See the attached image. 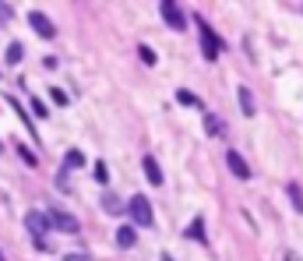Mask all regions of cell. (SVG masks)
Returning a JSON list of instances; mask_svg holds the SVG:
<instances>
[{
  "instance_id": "1",
  "label": "cell",
  "mask_w": 303,
  "mask_h": 261,
  "mask_svg": "<svg viewBox=\"0 0 303 261\" xmlns=\"http://www.w3.org/2000/svg\"><path fill=\"white\" fill-rule=\"evenodd\" d=\"M127 215H131V222H134V226H152V222H155L152 201H148L145 194H134V198L127 201Z\"/></svg>"
},
{
  "instance_id": "2",
  "label": "cell",
  "mask_w": 303,
  "mask_h": 261,
  "mask_svg": "<svg viewBox=\"0 0 303 261\" xmlns=\"http://www.w3.org/2000/svg\"><path fill=\"white\" fill-rule=\"evenodd\" d=\"M194 21H198V32H201V53H205V60H219V53H222L219 35L208 28V21H205V18H194Z\"/></svg>"
},
{
  "instance_id": "3",
  "label": "cell",
  "mask_w": 303,
  "mask_h": 261,
  "mask_svg": "<svg viewBox=\"0 0 303 261\" xmlns=\"http://www.w3.org/2000/svg\"><path fill=\"white\" fill-rule=\"evenodd\" d=\"M25 226H28V233H32L35 240H46L50 215H46V212H39V208H32V212H25Z\"/></svg>"
},
{
  "instance_id": "4",
  "label": "cell",
  "mask_w": 303,
  "mask_h": 261,
  "mask_svg": "<svg viewBox=\"0 0 303 261\" xmlns=\"http://www.w3.org/2000/svg\"><path fill=\"white\" fill-rule=\"evenodd\" d=\"M28 25H32L35 35H43V39H53V35H57V25H53L50 14H43V11H32V14H28Z\"/></svg>"
},
{
  "instance_id": "5",
  "label": "cell",
  "mask_w": 303,
  "mask_h": 261,
  "mask_svg": "<svg viewBox=\"0 0 303 261\" xmlns=\"http://www.w3.org/2000/svg\"><path fill=\"white\" fill-rule=\"evenodd\" d=\"M159 11H162V18H166V25H169V28L183 32V25H187V14H183V11L173 4V0H162V7H159Z\"/></svg>"
},
{
  "instance_id": "6",
  "label": "cell",
  "mask_w": 303,
  "mask_h": 261,
  "mask_svg": "<svg viewBox=\"0 0 303 261\" xmlns=\"http://www.w3.org/2000/svg\"><path fill=\"white\" fill-rule=\"evenodd\" d=\"M226 166H229V173H233V176L250 180V166H247V159L236 152V148H229V152H226Z\"/></svg>"
},
{
  "instance_id": "7",
  "label": "cell",
  "mask_w": 303,
  "mask_h": 261,
  "mask_svg": "<svg viewBox=\"0 0 303 261\" xmlns=\"http://www.w3.org/2000/svg\"><path fill=\"white\" fill-rule=\"evenodd\" d=\"M141 170H145V176L152 180V187H162V180H166V176H162V166H159L155 156H145V159H141Z\"/></svg>"
},
{
  "instance_id": "8",
  "label": "cell",
  "mask_w": 303,
  "mask_h": 261,
  "mask_svg": "<svg viewBox=\"0 0 303 261\" xmlns=\"http://www.w3.org/2000/svg\"><path fill=\"white\" fill-rule=\"evenodd\" d=\"M50 226H53V230H64V233H78V230H81L78 219L67 215V212H50Z\"/></svg>"
},
{
  "instance_id": "9",
  "label": "cell",
  "mask_w": 303,
  "mask_h": 261,
  "mask_svg": "<svg viewBox=\"0 0 303 261\" xmlns=\"http://www.w3.org/2000/svg\"><path fill=\"white\" fill-rule=\"evenodd\" d=\"M236 95H240V109H243L247 117H254V113H257V102H254V92H250L247 85H240V92H236Z\"/></svg>"
},
{
  "instance_id": "10",
  "label": "cell",
  "mask_w": 303,
  "mask_h": 261,
  "mask_svg": "<svg viewBox=\"0 0 303 261\" xmlns=\"http://www.w3.org/2000/svg\"><path fill=\"white\" fill-rule=\"evenodd\" d=\"M102 208H106L109 215H124V205H120V198H117V194H113L109 187L102 191Z\"/></svg>"
},
{
  "instance_id": "11",
  "label": "cell",
  "mask_w": 303,
  "mask_h": 261,
  "mask_svg": "<svg viewBox=\"0 0 303 261\" xmlns=\"http://www.w3.org/2000/svg\"><path fill=\"white\" fill-rule=\"evenodd\" d=\"M117 244H120L124 251H127V247H134V244H138V233H134V226H120V230H117Z\"/></svg>"
},
{
  "instance_id": "12",
  "label": "cell",
  "mask_w": 303,
  "mask_h": 261,
  "mask_svg": "<svg viewBox=\"0 0 303 261\" xmlns=\"http://www.w3.org/2000/svg\"><path fill=\"white\" fill-rule=\"evenodd\" d=\"M286 194H289L293 208H296V212H303V191H300V183H286Z\"/></svg>"
},
{
  "instance_id": "13",
  "label": "cell",
  "mask_w": 303,
  "mask_h": 261,
  "mask_svg": "<svg viewBox=\"0 0 303 261\" xmlns=\"http://www.w3.org/2000/svg\"><path fill=\"white\" fill-rule=\"evenodd\" d=\"M187 237H194V240L208 244V240H205V219H201V215H198V219L191 222V226H187Z\"/></svg>"
},
{
  "instance_id": "14",
  "label": "cell",
  "mask_w": 303,
  "mask_h": 261,
  "mask_svg": "<svg viewBox=\"0 0 303 261\" xmlns=\"http://www.w3.org/2000/svg\"><path fill=\"white\" fill-rule=\"evenodd\" d=\"M205 131H208L212 138H219V134H222V120H219L215 113H205Z\"/></svg>"
},
{
  "instance_id": "15",
  "label": "cell",
  "mask_w": 303,
  "mask_h": 261,
  "mask_svg": "<svg viewBox=\"0 0 303 261\" xmlns=\"http://www.w3.org/2000/svg\"><path fill=\"white\" fill-rule=\"evenodd\" d=\"M176 102H180V106H201V99H198L194 92H183V88L176 92Z\"/></svg>"
},
{
  "instance_id": "16",
  "label": "cell",
  "mask_w": 303,
  "mask_h": 261,
  "mask_svg": "<svg viewBox=\"0 0 303 261\" xmlns=\"http://www.w3.org/2000/svg\"><path fill=\"white\" fill-rule=\"evenodd\" d=\"M64 159H67V166H71V170H78V166H85V156L78 152V148H71V152H67Z\"/></svg>"
},
{
  "instance_id": "17",
  "label": "cell",
  "mask_w": 303,
  "mask_h": 261,
  "mask_svg": "<svg viewBox=\"0 0 303 261\" xmlns=\"http://www.w3.org/2000/svg\"><path fill=\"white\" fill-rule=\"evenodd\" d=\"M21 57H25L21 43H11V46H7V64H21Z\"/></svg>"
},
{
  "instance_id": "18",
  "label": "cell",
  "mask_w": 303,
  "mask_h": 261,
  "mask_svg": "<svg viewBox=\"0 0 303 261\" xmlns=\"http://www.w3.org/2000/svg\"><path fill=\"white\" fill-rule=\"evenodd\" d=\"M138 53H141V60H145V64H152V67H155V60H159V57H155V50H148V46H138Z\"/></svg>"
},
{
  "instance_id": "19",
  "label": "cell",
  "mask_w": 303,
  "mask_h": 261,
  "mask_svg": "<svg viewBox=\"0 0 303 261\" xmlns=\"http://www.w3.org/2000/svg\"><path fill=\"white\" fill-rule=\"evenodd\" d=\"M50 99H53L57 106H67V92H64V88H50Z\"/></svg>"
},
{
  "instance_id": "20",
  "label": "cell",
  "mask_w": 303,
  "mask_h": 261,
  "mask_svg": "<svg viewBox=\"0 0 303 261\" xmlns=\"http://www.w3.org/2000/svg\"><path fill=\"white\" fill-rule=\"evenodd\" d=\"M18 152H21V159H25L28 166H35V163H39V159H35V152H32V148H25V145H18Z\"/></svg>"
},
{
  "instance_id": "21",
  "label": "cell",
  "mask_w": 303,
  "mask_h": 261,
  "mask_svg": "<svg viewBox=\"0 0 303 261\" xmlns=\"http://www.w3.org/2000/svg\"><path fill=\"white\" fill-rule=\"evenodd\" d=\"M32 113H35V117H39V120H43V117H46V106H43L39 99H32Z\"/></svg>"
},
{
  "instance_id": "22",
  "label": "cell",
  "mask_w": 303,
  "mask_h": 261,
  "mask_svg": "<svg viewBox=\"0 0 303 261\" xmlns=\"http://www.w3.org/2000/svg\"><path fill=\"white\" fill-rule=\"evenodd\" d=\"M95 176H99V180H102V183H106V180H109V173H106V163H95Z\"/></svg>"
},
{
  "instance_id": "23",
  "label": "cell",
  "mask_w": 303,
  "mask_h": 261,
  "mask_svg": "<svg viewBox=\"0 0 303 261\" xmlns=\"http://www.w3.org/2000/svg\"><path fill=\"white\" fill-rule=\"evenodd\" d=\"M64 261H92V258H88V254H67Z\"/></svg>"
},
{
  "instance_id": "24",
  "label": "cell",
  "mask_w": 303,
  "mask_h": 261,
  "mask_svg": "<svg viewBox=\"0 0 303 261\" xmlns=\"http://www.w3.org/2000/svg\"><path fill=\"white\" fill-rule=\"evenodd\" d=\"M282 261H300V254H293V251H282Z\"/></svg>"
},
{
  "instance_id": "25",
  "label": "cell",
  "mask_w": 303,
  "mask_h": 261,
  "mask_svg": "<svg viewBox=\"0 0 303 261\" xmlns=\"http://www.w3.org/2000/svg\"><path fill=\"white\" fill-rule=\"evenodd\" d=\"M4 14H11V7H7V4H0V18H4Z\"/></svg>"
},
{
  "instance_id": "26",
  "label": "cell",
  "mask_w": 303,
  "mask_h": 261,
  "mask_svg": "<svg viewBox=\"0 0 303 261\" xmlns=\"http://www.w3.org/2000/svg\"><path fill=\"white\" fill-rule=\"evenodd\" d=\"M0 152H4V141H0Z\"/></svg>"
}]
</instances>
